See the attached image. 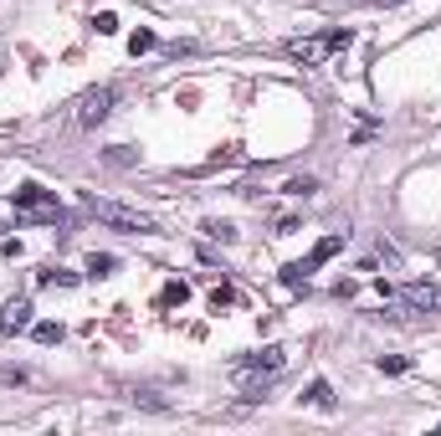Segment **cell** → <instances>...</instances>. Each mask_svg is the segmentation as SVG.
Instances as JSON below:
<instances>
[{
    "label": "cell",
    "instance_id": "obj_1",
    "mask_svg": "<svg viewBox=\"0 0 441 436\" xmlns=\"http://www.w3.org/2000/svg\"><path fill=\"white\" fill-rule=\"evenodd\" d=\"M231 369H236L241 390H247V396L257 401L262 390H267V380H272L277 369H282V349H277V344H267V349H262V354H247V359H236Z\"/></svg>",
    "mask_w": 441,
    "mask_h": 436
},
{
    "label": "cell",
    "instance_id": "obj_2",
    "mask_svg": "<svg viewBox=\"0 0 441 436\" xmlns=\"http://www.w3.org/2000/svg\"><path fill=\"white\" fill-rule=\"evenodd\" d=\"M87 211H93L103 226H113V231H139V236H160V226H154L144 211H128V206H118V201H103V195H87Z\"/></svg>",
    "mask_w": 441,
    "mask_h": 436
},
{
    "label": "cell",
    "instance_id": "obj_3",
    "mask_svg": "<svg viewBox=\"0 0 441 436\" xmlns=\"http://www.w3.org/2000/svg\"><path fill=\"white\" fill-rule=\"evenodd\" d=\"M349 41H355V31H349V26L323 31V36H298V41H288V57H293V62H303V67H318L328 52H344Z\"/></svg>",
    "mask_w": 441,
    "mask_h": 436
},
{
    "label": "cell",
    "instance_id": "obj_4",
    "mask_svg": "<svg viewBox=\"0 0 441 436\" xmlns=\"http://www.w3.org/2000/svg\"><path fill=\"white\" fill-rule=\"evenodd\" d=\"M11 201H16V211H26V216H36V221H62V201L52 190H41V185H21V190H11Z\"/></svg>",
    "mask_w": 441,
    "mask_h": 436
},
{
    "label": "cell",
    "instance_id": "obj_5",
    "mask_svg": "<svg viewBox=\"0 0 441 436\" xmlns=\"http://www.w3.org/2000/svg\"><path fill=\"white\" fill-rule=\"evenodd\" d=\"M339 247H344V231H334V236H323V242L308 252L303 262H288V267H282V282H288V288H298V282L308 277V272H318L328 257H339Z\"/></svg>",
    "mask_w": 441,
    "mask_h": 436
},
{
    "label": "cell",
    "instance_id": "obj_6",
    "mask_svg": "<svg viewBox=\"0 0 441 436\" xmlns=\"http://www.w3.org/2000/svg\"><path fill=\"white\" fill-rule=\"evenodd\" d=\"M113 98H118L113 87H93V93H82L77 98V123L82 128H98L108 113H113Z\"/></svg>",
    "mask_w": 441,
    "mask_h": 436
},
{
    "label": "cell",
    "instance_id": "obj_7",
    "mask_svg": "<svg viewBox=\"0 0 441 436\" xmlns=\"http://www.w3.org/2000/svg\"><path fill=\"white\" fill-rule=\"evenodd\" d=\"M0 329H6V334L31 329V298H11V303H6V313H0Z\"/></svg>",
    "mask_w": 441,
    "mask_h": 436
},
{
    "label": "cell",
    "instance_id": "obj_8",
    "mask_svg": "<svg viewBox=\"0 0 441 436\" xmlns=\"http://www.w3.org/2000/svg\"><path fill=\"white\" fill-rule=\"evenodd\" d=\"M303 401H308V406H318V410H334V385H328V380H313Z\"/></svg>",
    "mask_w": 441,
    "mask_h": 436
},
{
    "label": "cell",
    "instance_id": "obj_9",
    "mask_svg": "<svg viewBox=\"0 0 441 436\" xmlns=\"http://www.w3.org/2000/svg\"><path fill=\"white\" fill-rule=\"evenodd\" d=\"M36 282H41V288H52V282H57V288H77V277H72V272H62V267H41V272H36Z\"/></svg>",
    "mask_w": 441,
    "mask_h": 436
},
{
    "label": "cell",
    "instance_id": "obj_10",
    "mask_svg": "<svg viewBox=\"0 0 441 436\" xmlns=\"http://www.w3.org/2000/svg\"><path fill=\"white\" fill-rule=\"evenodd\" d=\"M113 267H118V262L108 257V252H103V257H98V252L87 257V272H93V277H113Z\"/></svg>",
    "mask_w": 441,
    "mask_h": 436
},
{
    "label": "cell",
    "instance_id": "obj_11",
    "mask_svg": "<svg viewBox=\"0 0 441 436\" xmlns=\"http://www.w3.org/2000/svg\"><path fill=\"white\" fill-rule=\"evenodd\" d=\"M190 298V288L185 282H164V293H160V308H169V303H185Z\"/></svg>",
    "mask_w": 441,
    "mask_h": 436
},
{
    "label": "cell",
    "instance_id": "obj_12",
    "mask_svg": "<svg viewBox=\"0 0 441 436\" xmlns=\"http://www.w3.org/2000/svg\"><path fill=\"white\" fill-rule=\"evenodd\" d=\"M154 47H160V41H154V31H134V36H128V52H154Z\"/></svg>",
    "mask_w": 441,
    "mask_h": 436
},
{
    "label": "cell",
    "instance_id": "obj_13",
    "mask_svg": "<svg viewBox=\"0 0 441 436\" xmlns=\"http://www.w3.org/2000/svg\"><path fill=\"white\" fill-rule=\"evenodd\" d=\"M36 344H62V323H36Z\"/></svg>",
    "mask_w": 441,
    "mask_h": 436
},
{
    "label": "cell",
    "instance_id": "obj_14",
    "mask_svg": "<svg viewBox=\"0 0 441 436\" xmlns=\"http://www.w3.org/2000/svg\"><path fill=\"white\" fill-rule=\"evenodd\" d=\"M282 190H288V195H313V190H318V180H313V174H298V180H288Z\"/></svg>",
    "mask_w": 441,
    "mask_h": 436
},
{
    "label": "cell",
    "instance_id": "obj_15",
    "mask_svg": "<svg viewBox=\"0 0 441 436\" xmlns=\"http://www.w3.org/2000/svg\"><path fill=\"white\" fill-rule=\"evenodd\" d=\"M206 236H216V242H236V226L231 221H206Z\"/></svg>",
    "mask_w": 441,
    "mask_h": 436
},
{
    "label": "cell",
    "instance_id": "obj_16",
    "mask_svg": "<svg viewBox=\"0 0 441 436\" xmlns=\"http://www.w3.org/2000/svg\"><path fill=\"white\" fill-rule=\"evenodd\" d=\"M93 31H98V36H113V31H118V16H113V11L93 16Z\"/></svg>",
    "mask_w": 441,
    "mask_h": 436
},
{
    "label": "cell",
    "instance_id": "obj_17",
    "mask_svg": "<svg viewBox=\"0 0 441 436\" xmlns=\"http://www.w3.org/2000/svg\"><path fill=\"white\" fill-rule=\"evenodd\" d=\"M380 369H385V375H406L411 359H401V354H380Z\"/></svg>",
    "mask_w": 441,
    "mask_h": 436
},
{
    "label": "cell",
    "instance_id": "obj_18",
    "mask_svg": "<svg viewBox=\"0 0 441 436\" xmlns=\"http://www.w3.org/2000/svg\"><path fill=\"white\" fill-rule=\"evenodd\" d=\"M134 401H139V406H149V410H164V401L154 396V390H134Z\"/></svg>",
    "mask_w": 441,
    "mask_h": 436
}]
</instances>
